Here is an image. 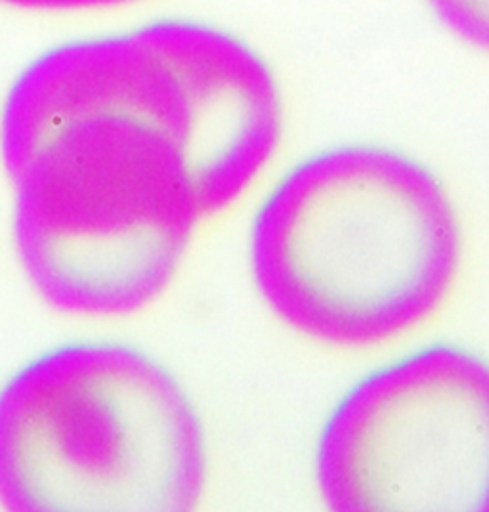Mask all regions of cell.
<instances>
[{
  "label": "cell",
  "mask_w": 489,
  "mask_h": 512,
  "mask_svg": "<svg viewBox=\"0 0 489 512\" xmlns=\"http://www.w3.org/2000/svg\"><path fill=\"white\" fill-rule=\"evenodd\" d=\"M23 274L54 310L127 318L172 285L207 220L184 155L121 117L52 130L8 172Z\"/></svg>",
  "instance_id": "obj_3"
},
{
  "label": "cell",
  "mask_w": 489,
  "mask_h": 512,
  "mask_svg": "<svg viewBox=\"0 0 489 512\" xmlns=\"http://www.w3.org/2000/svg\"><path fill=\"white\" fill-rule=\"evenodd\" d=\"M465 258L463 222L421 159L377 142L314 151L256 205L249 270L287 329L335 350H371L425 327Z\"/></svg>",
  "instance_id": "obj_1"
},
{
  "label": "cell",
  "mask_w": 489,
  "mask_h": 512,
  "mask_svg": "<svg viewBox=\"0 0 489 512\" xmlns=\"http://www.w3.org/2000/svg\"><path fill=\"white\" fill-rule=\"evenodd\" d=\"M245 111V83L218 25L159 18L33 58L6 92L0 155L10 172L56 128L121 117L169 138L197 182L232 148Z\"/></svg>",
  "instance_id": "obj_5"
},
{
  "label": "cell",
  "mask_w": 489,
  "mask_h": 512,
  "mask_svg": "<svg viewBox=\"0 0 489 512\" xmlns=\"http://www.w3.org/2000/svg\"><path fill=\"white\" fill-rule=\"evenodd\" d=\"M209 469L192 394L136 344L62 342L0 384L2 512H199Z\"/></svg>",
  "instance_id": "obj_2"
},
{
  "label": "cell",
  "mask_w": 489,
  "mask_h": 512,
  "mask_svg": "<svg viewBox=\"0 0 489 512\" xmlns=\"http://www.w3.org/2000/svg\"><path fill=\"white\" fill-rule=\"evenodd\" d=\"M128 2L136 0H0V4L31 12H83L111 8Z\"/></svg>",
  "instance_id": "obj_7"
},
{
  "label": "cell",
  "mask_w": 489,
  "mask_h": 512,
  "mask_svg": "<svg viewBox=\"0 0 489 512\" xmlns=\"http://www.w3.org/2000/svg\"><path fill=\"white\" fill-rule=\"evenodd\" d=\"M430 4L457 39L489 54V0H430Z\"/></svg>",
  "instance_id": "obj_6"
},
{
  "label": "cell",
  "mask_w": 489,
  "mask_h": 512,
  "mask_svg": "<svg viewBox=\"0 0 489 512\" xmlns=\"http://www.w3.org/2000/svg\"><path fill=\"white\" fill-rule=\"evenodd\" d=\"M325 512H489V358L432 342L352 384L314 451Z\"/></svg>",
  "instance_id": "obj_4"
}]
</instances>
